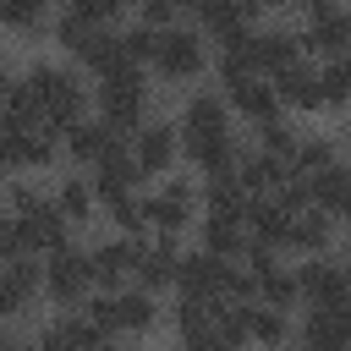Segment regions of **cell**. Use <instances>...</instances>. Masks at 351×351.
Segmentation results:
<instances>
[{"label":"cell","instance_id":"obj_1","mask_svg":"<svg viewBox=\"0 0 351 351\" xmlns=\"http://www.w3.org/2000/svg\"><path fill=\"white\" fill-rule=\"evenodd\" d=\"M27 88L38 99V121L55 126L60 137L88 121V104H93V77L77 66V60H27Z\"/></svg>","mask_w":351,"mask_h":351},{"label":"cell","instance_id":"obj_2","mask_svg":"<svg viewBox=\"0 0 351 351\" xmlns=\"http://www.w3.org/2000/svg\"><path fill=\"white\" fill-rule=\"evenodd\" d=\"M214 71V38L197 22H176L159 33V55H154V77L165 88H192Z\"/></svg>","mask_w":351,"mask_h":351},{"label":"cell","instance_id":"obj_3","mask_svg":"<svg viewBox=\"0 0 351 351\" xmlns=\"http://www.w3.org/2000/svg\"><path fill=\"white\" fill-rule=\"evenodd\" d=\"M82 307H88L93 324H104L110 335H148V329H159V324L170 318L165 296L148 291V285H137V280L121 285V291H93Z\"/></svg>","mask_w":351,"mask_h":351},{"label":"cell","instance_id":"obj_4","mask_svg":"<svg viewBox=\"0 0 351 351\" xmlns=\"http://www.w3.org/2000/svg\"><path fill=\"white\" fill-rule=\"evenodd\" d=\"M143 203H148V230L154 236H186V230H197V219H203V176H165V181H154L148 192H143Z\"/></svg>","mask_w":351,"mask_h":351},{"label":"cell","instance_id":"obj_5","mask_svg":"<svg viewBox=\"0 0 351 351\" xmlns=\"http://www.w3.org/2000/svg\"><path fill=\"white\" fill-rule=\"evenodd\" d=\"M93 115H104L110 126H121L126 137L154 115V88H148V66H126L115 77L93 82Z\"/></svg>","mask_w":351,"mask_h":351},{"label":"cell","instance_id":"obj_6","mask_svg":"<svg viewBox=\"0 0 351 351\" xmlns=\"http://www.w3.org/2000/svg\"><path fill=\"white\" fill-rule=\"evenodd\" d=\"M66 165V137L44 121H5V170L11 176H49Z\"/></svg>","mask_w":351,"mask_h":351},{"label":"cell","instance_id":"obj_7","mask_svg":"<svg viewBox=\"0 0 351 351\" xmlns=\"http://www.w3.org/2000/svg\"><path fill=\"white\" fill-rule=\"evenodd\" d=\"M132 159L143 165L148 181H165L186 165V132L176 115H148L137 132H132Z\"/></svg>","mask_w":351,"mask_h":351},{"label":"cell","instance_id":"obj_8","mask_svg":"<svg viewBox=\"0 0 351 351\" xmlns=\"http://www.w3.org/2000/svg\"><path fill=\"white\" fill-rule=\"evenodd\" d=\"M93 291H99V280H93L88 247L71 241V247H60V252L44 258V302L49 307H82Z\"/></svg>","mask_w":351,"mask_h":351},{"label":"cell","instance_id":"obj_9","mask_svg":"<svg viewBox=\"0 0 351 351\" xmlns=\"http://www.w3.org/2000/svg\"><path fill=\"white\" fill-rule=\"evenodd\" d=\"M302 44L313 60L351 55V5L346 0H307L302 5Z\"/></svg>","mask_w":351,"mask_h":351},{"label":"cell","instance_id":"obj_10","mask_svg":"<svg viewBox=\"0 0 351 351\" xmlns=\"http://www.w3.org/2000/svg\"><path fill=\"white\" fill-rule=\"evenodd\" d=\"M296 280H302V307H335L351 296V263L340 252L296 258Z\"/></svg>","mask_w":351,"mask_h":351},{"label":"cell","instance_id":"obj_11","mask_svg":"<svg viewBox=\"0 0 351 351\" xmlns=\"http://www.w3.org/2000/svg\"><path fill=\"white\" fill-rule=\"evenodd\" d=\"M38 302H44V258H38V252L5 258V269H0V313L16 324V318H27V307H38Z\"/></svg>","mask_w":351,"mask_h":351},{"label":"cell","instance_id":"obj_12","mask_svg":"<svg viewBox=\"0 0 351 351\" xmlns=\"http://www.w3.org/2000/svg\"><path fill=\"white\" fill-rule=\"evenodd\" d=\"M132 137L121 132V126H110L104 115H88V121H77L71 132H66V165H77V170H99L110 154H121Z\"/></svg>","mask_w":351,"mask_h":351},{"label":"cell","instance_id":"obj_13","mask_svg":"<svg viewBox=\"0 0 351 351\" xmlns=\"http://www.w3.org/2000/svg\"><path fill=\"white\" fill-rule=\"evenodd\" d=\"M88 258H93V280H99V291H121V285H132V280H137L143 241H137V236L110 230V236L88 241Z\"/></svg>","mask_w":351,"mask_h":351},{"label":"cell","instance_id":"obj_14","mask_svg":"<svg viewBox=\"0 0 351 351\" xmlns=\"http://www.w3.org/2000/svg\"><path fill=\"white\" fill-rule=\"evenodd\" d=\"M252 66L263 71V77H280L285 66H296V60H307V44H302V27H285V22H263V27H252Z\"/></svg>","mask_w":351,"mask_h":351},{"label":"cell","instance_id":"obj_15","mask_svg":"<svg viewBox=\"0 0 351 351\" xmlns=\"http://www.w3.org/2000/svg\"><path fill=\"white\" fill-rule=\"evenodd\" d=\"M225 99H230L236 121H247V126H263V121H274V115H291V110L280 104L274 77H263V71H252V77L230 82V88H225Z\"/></svg>","mask_w":351,"mask_h":351},{"label":"cell","instance_id":"obj_16","mask_svg":"<svg viewBox=\"0 0 351 351\" xmlns=\"http://www.w3.org/2000/svg\"><path fill=\"white\" fill-rule=\"evenodd\" d=\"M49 197H55V208L82 230V225H93L99 214H104V203H99V186H93V176L88 170H77V165H66L60 176H55V186H49Z\"/></svg>","mask_w":351,"mask_h":351},{"label":"cell","instance_id":"obj_17","mask_svg":"<svg viewBox=\"0 0 351 351\" xmlns=\"http://www.w3.org/2000/svg\"><path fill=\"white\" fill-rule=\"evenodd\" d=\"M181 258H186V247H181L176 236H148V241H143V258H137V285H148V291H159V296H176Z\"/></svg>","mask_w":351,"mask_h":351},{"label":"cell","instance_id":"obj_18","mask_svg":"<svg viewBox=\"0 0 351 351\" xmlns=\"http://www.w3.org/2000/svg\"><path fill=\"white\" fill-rule=\"evenodd\" d=\"M230 263L236 258H214L203 247H192L181 258V280H176V296H208V302H225V280H230Z\"/></svg>","mask_w":351,"mask_h":351},{"label":"cell","instance_id":"obj_19","mask_svg":"<svg viewBox=\"0 0 351 351\" xmlns=\"http://www.w3.org/2000/svg\"><path fill=\"white\" fill-rule=\"evenodd\" d=\"M176 121H181V132H225L236 121V110H230L225 88H186Z\"/></svg>","mask_w":351,"mask_h":351},{"label":"cell","instance_id":"obj_20","mask_svg":"<svg viewBox=\"0 0 351 351\" xmlns=\"http://www.w3.org/2000/svg\"><path fill=\"white\" fill-rule=\"evenodd\" d=\"M274 88H280V104H285L291 115H318V110H324V82H318V60H313V55L296 60V66H285V71L274 77Z\"/></svg>","mask_w":351,"mask_h":351},{"label":"cell","instance_id":"obj_21","mask_svg":"<svg viewBox=\"0 0 351 351\" xmlns=\"http://www.w3.org/2000/svg\"><path fill=\"white\" fill-rule=\"evenodd\" d=\"M236 181H241L252 197H269V192H280V186L291 181V159H280V154H269V148H258V143L247 137V154H241V165H236Z\"/></svg>","mask_w":351,"mask_h":351},{"label":"cell","instance_id":"obj_22","mask_svg":"<svg viewBox=\"0 0 351 351\" xmlns=\"http://www.w3.org/2000/svg\"><path fill=\"white\" fill-rule=\"evenodd\" d=\"M335 236H340V219H335V214H324V208L313 203V208H302V214H296V225H291V241H285V252H291V258L335 252Z\"/></svg>","mask_w":351,"mask_h":351},{"label":"cell","instance_id":"obj_23","mask_svg":"<svg viewBox=\"0 0 351 351\" xmlns=\"http://www.w3.org/2000/svg\"><path fill=\"white\" fill-rule=\"evenodd\" d=\"M197 247L214 252V258H247L252 230H247V219H230V214H208V208H203V219H197Z\"/></svg>","mask_w":351,"mask_h":351},{"label":"cell","instance_id":"obj_24","mask_svg":"<svg viewBox=\"0 0 351 351\" xmlns=\"http://www.w3.org/2000/svg\"><path fill=\"white\" fill-rule=\"evenodd\" d=\"M55 0H0V16H5V27H11V38H22V44H44L49 33H55Z\"/></svg>","mask_w":351,"mask_h":351},{"label":"cell","instance_id":"obj_25","mask_svg":"<svg viewBox=\"0 0 351 351\" xmlns=\"http://www.w3.org/2000/svg\"><path fill=\"white\" fill-rule=\"evenodd\" d=\"M291 225H296V214L269 192V197H252L247 203V230H252V241H263V247H280L285 252V241H291ZM291 258V252H285Z\"/></svg>","mask_w":351,"mask_h":351},{"label":"cell","instance_id":"obj_26","mask_svg":"<svg viewBox=\"0 0 351 351\" xmlns=\"http://www.w3.org/2000/svg\"><path fill=\"white\" fill-rule=\"evenodd\" d=\"M192 22H197L208 38H225V33L258 27V5H252V0H197V5H192Z\"/></svg>","mask_w":351,"mask_h":351},{"label":"cell","instance_id":"obj_27","mask_svg":"<svg viewBox=\"0 0 351 351\" xmlns=\"http://www.w3.org/2000/svg\"><path fill=\"white\" fill-rule=\"evenodd\" d=\"M247 335H252V346H263V351H285V346L296 340V313L269 307V302H247Z\"/></svg>","mask_w":351,"mask_h":351},{"label":"cell","instance_id":"obj_28","mask_svg":"<svg viewBox=\"0 0 351 351\" xmlns=\"http://www.w3.org/2000/svg\"><path fill=\"white\" fill-rule=\"evenodd\" d=\"M296 340L313 351H351V335L340 329L335 307H296Z\"/></svg>","mask_w":351,"mask_h":351},{"label":"cell","instance_id":"obj_29","mask_svg":"<svg viewBox=\"0 0 351 351\" xmlns=\"http://www.w3.org/2000/svg\"><path fill=\"white\" fill-rule=\"evenodd\" d=\"M340 159H346L340 137H329V132H302V148L291 154V176L313 181V176H324V170H329V165H340Z\"/></svg>","mask_w":351,"mask_h":351},{"label":"cell","instance_id":"obj_30","mask_svg":"<svg viewBox=\"0 0 351 351\" xmlns=\"http://www.w3.org/2000/svg\"><path fill=\"white\" fill-rule=\"evenodd\" d=\"M313 203L324 214H335L340 225H351V159H340L324 176H313Z\"/></svg>","mask_w":351,"mask_h":351},{"label":"cell","instance_id":"obj_31","mask_svg":"<svg viewBox=\"0 0 351 351\" xmlns=\"http://www.w3.org/2000/svg\"><path fill=\"white\" fill-rule=\"evenodd\" d=\"M318 82H324V110H351V55L318 60Z\"/></svg>","mask_w":351,"mask_h":351},{"label":"cell","instance_id":"obj_32","mask_svg":"<svg viewBox=\"0 0 351 351\" xmlns=\"http://www.w3.org/2000/svg\"><path fill=\"white\" fill-rule=\"evenodd\" d=\"M252 143H258V148H269V154H280V159H291V154L302 148V126H296L291 115H274V121L252 126Z\"/></svg>","mask_w":351,"mask_h":351},{"label":"cell","instance_id":"obj_33","mask_svg":"<svg viewBox=\"0 0 351 351\" xmlns=\"http://www.w3.org/2000/svg\"><path fill=\"white\" fill-rule=\"evenodd\" d=\"M121 44H126V55H132L137 66H148V71H154V55H159V27H148V22H137V16H132V22L121 27Z\"/></svg>","mask_w":351,"mask_h":351},{"label":"cell","instance_id":"obj_34","mask_svg":"<svg viewBox=\"0 0 351 351\" xmlns=\"http://www.w3.org/2000/svg\"><path fill=\"white\" fill-rule=\"evenodd\" d=\"M132 16L165 33V27H176V22H186V5H181V0H143V5L132 11Z\"/></svg>","mask_w":351,"mask_h":351},{"label":"cell","instance_id":"obj_35","mask_svg":"<svg viewBox=\"0 0 351 351\" xmlns=\"http://www.w3.org/2000/svg\"><path fill=\"white\" fill-rule=\"evenodd\" d=\"M60 5H66V11H77V16H82V22H93V27H121V16H126L115 0H60Z\"/></svg>","mask_w":351,"mask_h":351},{"label":"cell","instance_id":"obj_36","mask_svg":"<svg viewBox=\"0 0 351 351\" xmlns=\"http://www.w3.org/2000/svg\"><path fill=\"white\" fill-rule=\"evenodd\" d=\"M252 5H258V11H296L302 0H252Z\"/></svg>","mask_w":351,"mask_h":351},{"label":"cell","instance_id":"obj_37","mask_svg":"<svg viewBox=\"0 0 351 351\" xmlns=\"http://www.w3.org/2000/svg\"><path fill=\"white\" fill-rule=\"evenodd\" d=\"M335 318H340V329L351 335V296H346V302H335Z\"/></svg>","mask_w":351,"mask_h":351},{"label":"cell","instance_id":"obj_38","mask_svg":"<svg viewBox=\"0 0 351 351\" xmlns=\"http://www.w3.org/2000/svg\"><path fill=\"white\" fill-rule=\"evenodd\" d=\"M340 148H346V159H351V121L340 126Z\"/></svg>","mask_w":351,"mask_h":351},{"label":"cell","instance_id":"obj_39","mask_svg":"<svg viewBox=\"0 0 351 351\" xmlns=\"http://www.w3.org/2000/svg\"><path fill=\"white\" fill-rule=\"evenodd\" d=\"M99 351H132V346H121V340H115V335H110V340H104V346H99Z\"/></svg>","mask_w":351,"mask_h":351},{"label":"cell","instance_id":"obj_40","mask_svg":"<svg viewBox=\"0 0 351 351\" xmlns=\"http://www.w3.org/2000/svg\"><path fill=\"white\" fill-rule=\"evenodd\" d=\"M115 5H121V11H137V5H143V0H115Z\"/></svg>","mask_w":351,"mask_h":351},{"label":"cell","instance_id":"obj_41","mask_svg":"<svg viewBox=\"0 0 351 351\" xmlns=\"http://www.w3.org/2000/svg\"><path fill=\"white\" fill-rule=\"evenodd\" d=\"M55 5H60V0H55Z\"/></svg>","mask_w":351,"mask_h":351}]
</instances>
